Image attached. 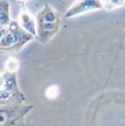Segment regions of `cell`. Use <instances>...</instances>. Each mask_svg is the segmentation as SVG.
<instances>
[{
    "instance_id": "obj_1",
    "label": "cell",
    "mask_w": 125,
    "mask_h": 126,
    "mask_svg": "<svg viewBox=\"0 0 125 126\" xmlns=\"http://www.w3.org/2000/svg\"><path fill=\"white\" fill-rule=\"evenodd\" d=\"M37 37L41 44H47L59 32L62 26V16L50 4L45 3L36 14Z\"/></svg>"
},
{
    "instance_id": "obj_2",
    "label": "cell",
    "mask_w": 125,
    "mask_h": 126,
    "mask_svg": "<svg viewBox=\"0 0 125 126\" xmlns=\"http://www.w3.org/2000/svg\"><path fill=\"white\" fill-rule=\"evenodd\" d=\"M36 39L32 34L25 31L18 20L10 23L9 26L1 28L0 49L4 52H20L29 42Z\"/></svg>"
},
{
    "instance_id": "obj_3",
    "label": "cell",
    "mask_w": 125,
    "mask_h": 126,
    "mask_svg": "<svg viewBox=\"0 0 125 126\" xmlns=\"http://www.w3.org/2000/svg\"><path fill=\"white\" fill-rule=\"evenodd\" d=\"M26 95L24 94L18 84L17 72L4 70L1 73L0 84V106L25 104Z\"/></svg>"
},
{
    "instance_id": "obj_4",
    "label": "cell",
    "mask_w": 125,
    "mask_h": 126,
    "mask_svg": "<svg viewBox=\"0 0 125 126\" xmlns=\"http://www.w3.org/2000/svg\"><path fill=\"white\" fill-rule=\"evenodd\" d=\"M33 110V105H6L0 106V126H26L25 118Z\"/></svg>"
},
{
    "instance_id": "obj_5",
    "label": "cell",
    "mask_w": 125,
    "mask_h": 126,
    "mask_svg": "<svg viewBox=\"0 0 125 126\" xmlns=\"http://www.w3.org/2000/svg\"><path fill=\"white\" fill-rule=\"evenodd\" d=\"M101 9H104L101 0H76L65 12L64 18L70 19L79 15H83Z\"/></svg>"
},
{
    "instance_id": "obj_6",
    "label": "cell",
    "mask_w": 125,
    "mask_h": 126,
    "mask_svg": "<svg viewBox=\"0 0 125 126\" xmlns=\"http://www.w3.org/2000/svg\"><path fill=\"white\" fill-rule=\"evenodd\" d=\"M18 22L21 25V27L32 34L35 38L37 37V23H36V18L33 17V15L24 6L19 14L18 17Z\"/></svg>"
},
{
    "instance_id": "obj_7",
    "label": "cell",
    "mask_w": 125,
    "mask_h": 126,
    "mask_svg": "<svg viewBox=\"0 0 125 126\" xmlns=\"http://www.w3.org/2000/svg\"><path fill=\"white\" fill-rule=\"evenodd\" d=\"M11 22L10 2L9 0H0V29L9 26Z\"/></svg>"
},
{
    "instance_id": "obj_8",
    "label": "cell",
    "mask_w": 125,
    "mask_h": 126,
    "mask_svg": "<svg viewBox=\"0 0 125 126\" xmlns=\"http://www.w3.org/2000/svg\"><path fill=\"white\" fill-rule=\"evenodd\" d=\"M19 69V62L17 59L10 57L5 62V70L10 72H17Z\"/></svg>"
},
{
    "instance_id": "obj_9",
    "label": "cell",
    "mask_w": 125,
    "mask_h": 126,
    "mask_svg": "<svg viewBox=\"0 0 125 126\" xmlns=\"http://www.w3.org/2000/svg\"><path fill=\"white\" fill-rule=\"evenodd\" d=\"M125 3V0H108L107 4L105 5L104 9L108 11H111L113 9H116L118 7H121Z\"/></svg>"
},
{
    "instance_id": "obj_10",
    "label": "cell",
    "mask_w": 125,
    "mask_h": 126,
    "mask_svg": "<svg viewBox=\"0 0 125 126\" xmlns=\"http://www.w3.org/2000/svg\"><path fill=\"white\" fill-rule=\"evenodd\" d=\"M59 95V87L56 86V85H52L50 87H48L46 89V92H45V96L50 99V100H53L55 99L57 96Z\"/></svg>"
},
{
    "instance_id": "obj_11",
    "label": "cell",
    "mask_w": 125,
    "mask_h": 126,
    "mask_svg": "<svg viewBox=\"0 0 125 126\" xmlns=\"http://www.w3.org/2000/svg\"><path fill=\"white\" fill-rule=\"evenodd\" d=\"M17 1H19V2H21V3H25V2H27L28 0H17Z\"/></svg>"
}]
</instances>
